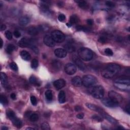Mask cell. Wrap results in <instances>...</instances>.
Returning a JSON list of instances; mask_svg holds the SVG:
<instances>
[{
    "instance_id": "1",
    "label": "cell",
    "mask_w": 130,
    "mask_h": 130,
    "mask_svg": "<svg viewBox=\"0 0 130 130\" xmlns=\"http://www.w3.org/2000/svg\"><path fill=\"white\" fill-rule=\"evenodd\" d=\"M121 70V66L115 63H110L107 65L102 71V75L104 78H111L118 74Z\"/></svg>"
},
{
    "instance_id": "2",
    "label": "cell",
    "mask_w": 130,
    "mask_h": 130,
    "mask_svg": "<svg viewBox=\"0 0 130 130\" xmlns=\"http://www.w3.org/2000/svg\"><path fill=\"white\" fill-rule=\"evenodd\" d=\"M79 58L85 61H90L93 58V52L87 48H81L78 50Z\"/></svg>"
},
{
    "instance_id": "3",
    "label": "cell",
    "mask_w": 130,
    "mask_h": 130,
    "mask_svg": "<svg viewBox=\"0 0 130 130\" xmlns=\"http://www.w3.org/2000/svg\"><path fill=\"white\" fill-rule=\"evenodd\" d=\"M82 84L86 87H90L93 86L97 82V79L96 77L92 75L84 76L82 79Z\"/></svg>"
},
{
    "instance_id": "4",
    "label": "cell",
    "mask_w": 130,
    "mask_h": 130,
    "mask_svg": "<svg viewBox=\"0 0 130 130\" xmlns=\"http://www.w3.org/2000/svg\"><path fill=\"white\" fill-rule=\"evenodd\" d=\"M91 94L96 99H102L104 94V88L101 85L94 86L91 91Z\"/></svg>"
},
{
    "instance_id": "5",
    "label": "cell",
    "mask_w": 130,
    "mask_h": 130,
    "mask_svg": "<svg viewBox=\"0 0 130 130\" xmlns=\"http://www.w3.org/2000/svg\"><path fill=\"white\" fill-rule=\"evenodd\" d=\"M51 37L55 42L62 43L65 39V36L62 31L58 30H54L51 33Z\"/></svg>"
},
{
    "instance_id": "6",
    "label": "cell",
    "mask_w": 130,
    "mask_h": 130,
    "mask_svg": "<svg viewBox=\"0 0 130 130\" xmlns=\"http://www.w3.org/2000/svg\"><path fill=\"white\" fill-rule=\"evenodd\" d=\"M109 98L117 103H121L122 100V97L120 94L117 93L115 91L111 90L108 93Z\"/></svg>"
},
{
    "instance_id": "7",
    "label": "cell",
    "mask_w": 130,
    "mask_h": 130,
    "mask_svg": "<svg viewBox=\"0 0 130 130\" xmlns=\"http://www.w3.org/2000/svg\"><path fill=\"white\" fill-rule=\"evenodd\" d=\"M102 103L106 107L110 108L117 107L119 105L118 103L115 102V101H113L109 98H104V99L102 100Z\"/></svg>"
},
{
    "instance_id": "8",
    "label": "cell",
    "mask_w": 130,
    "mask_h": 130,
    "mask_svg": "<svg viewBox=\"0 0 130 130\" xmlns=\"http://www.w3.org/2000/svg\"><path fill=\"white\" fill-rule=\"evenodd\" d=\"M77 68L75 65L72 63H68L67 64L65 67V71L69 75H72L76 72Z\"/></svg>"
},
{
    "instance_id": "9",
    "label": "cell",
    "mask_w": 130,
    "mask_h": 130,
    "mask_svg": "<svg viewBox=\"0 0 130 130\" xmlns=\"http://www.w3.org/2000/svg\"><path fill=\"white\" fill-rule=\"evenodd\" d=\"M43 41L44 44L48 47H54L55 45V41L53 39V38H52L51 36L49 35H45L43 39Z\"/></svg>"
},
{
    "instance_id": "10",
    "label": "cell",
    "mask_w": 130,
    "mask_h": 130,
    "mask_svg": "<svg viewBox=\"0 0 130 130\" xmlns=\"http://www.w3.org/2000/svg\"><path fill=\"white\" fill-rule=\"evenodd\" d=\"M18 44L19 46L22 48L30 47L31 45H33L31 40L26 38H22V39L19 41Z\"/></svg>"
},
{
    "instance_id": "11",
    "label": "cell",
    "mask_w": 130,
    "mask_h": 130,
    "mask_svg": "<svg viewBox=\"0 0 130 130\" xmlns=\"http://www.w3.org/2000/svg\"><path fill=\"white\" fill-rule=\"evenodd\" d=\"M41 31V26L39 27H35L32 26L29 27L27 30V33L31 36H36L39 33L40 31Z\"/></svg>"
},
{
    "instance_id": "12",
    "label": "cell",
    "mask_w": 130,
    "mask_h": 130,
    "mask_svg": "<svg viewBox=\"0 0 130 130\" xmlns=\"http://www.w3.org/2000/svg\"><path fill=\"white\" fill-rule=\"evenodd\" d=\"M54 54L56 57L58 58H64L67 56V52L65 50V49L57 48L54 51Z\"/></svg>"
},
{
    "instance_id": "13",
    "label": "cell",
    "mask_w": 130,
    "mask_h": 130,
    "mask_svg": "<svg viewBox=\"0 0 130 130\" xmlns=\"http://www.w3.org/2000/svg\"><path fill=\"white\" fill-rule=\"evenodd\" d=\"M76 65L78 67V68L81 70H84L86 69L85 65L82 61L81 59L78 57H75L73 59Z\"/></svg>"
},
{
    "instance_id": "14",
    "label": "cell",
    "mask_w": 130,
    "mask_h": 130,
    "mask_svg": "<svg viewBox=\"0 0 130 130\" xmlns=\"http://www.w3.org/2000/svg\"><path fill=\"white\" fill-rule=\"evenodd\" d=\"M114 85L117 89L123 91H129L130 90V85L124 83L114 82Z\"/></svg>"
},
{
    "instance_id": "15",
    "label": "cell",
    "mask_w": 130,
    "mask_h": 130,
    "mask_svg": "<svg viewBox=\"0 0 130 130\" xmlns=\"http://www.w3.org/2000/svg\"><path fill=\"white\" fill-rule=\"evenodd\" d=\"M54 85L57 90H60L65 86L66 81L63 79H58L54 82Z\"/></svg>"
},
{
    "instance_id": "16",
    "label": "cell",
    "mask_w": 130,
    "mask_h": 130,
    "mask_svg": "<svg viewBox=\"0 0 130 130\" xmlns=\"http://www.w3.org/2000/svg\"><path fill=\"white\" fill-rule=\"evenodd\" d=\"M64 47L65 50L69 53H73L76 50V48L73 44V42H69L65 45Z\"/></svg>"
},
{
    "instance_id": "17",
    "label": "cell",
    "mask_w": 130,
    "mask_h": 130,
    "mask_svg": "<svg viewBox=\"0 0 130 130\" xmlns=\"http://www.w3.org/2000/svg\"><path fill=\"white\" fill-rule=\"evenodd\" d=\"M72 84L74 86L76 87H79L82 85V79L79 76H75L72 79Z\"/></svg>"
},
{
    "instance_id": "18",
    "label": "cell",
    "mask_w": 130,
    "mask_h": 130,
    "mask_svg": "<svg viewBox=\"0 0 130 130\" xmlns=\"http://www.w3.org/2000/svg\"><path fill=\"white\" fill-rule=\"evenodd\" d=\"M85 105L87 108L90 109L98 112L100 113H101L102 112H103L104 111L101 108L98 107V106H96V105L93 104L87 103L85 104Z\"/></svg>"
},
{
    "instance_id": "19",
    "label": "cell",
    "mask_w": 130,
    "mask_h": 130,
    "mask_svg": "<svg viewBox=\"0 0 130 130\" xmlns=\"http://www.w3.org/2000/svg\"><path fill=\"white\" fill-rule=\"evenodd\" d=\"M100 114L102 115L105 118H106L108 121H109L110 122H111V124H114V125H116V124H117V121L116 120V119H115L114 118H113V117H111V116L109 115L108 114H107L106 113V112H105L104 111H103Z\"/></svg>"
},
{
    "instance_id": "20",
    "label": "cell",
    "mask_w": 130,
    "mask_h": 130,
    "mask_svg": "<svg viewBox=\"0 0 130 130\" xmlns=\"http://www.w3.org/2000/svg\"><path fill=\"white\" fill-rule=\"evenodd\" d=\"M51 66L52 68L55 70H59L62 68V63L57 59H54L51 62Z\"/></svg>"
},
{
    "instance_id": "21",
    "label": "cell",
    "mask_w": 130,
    "mask_h": 130,
    "mask_svg": "<svg viewBox=\"0 0 130 130\" xmlns=\"http://www.w3.org/2000/svg\"><path fill=\"white\" fill-rule=\"evenodd\" d=\"M30 18L27 16H24L19 19V23L20 26H25L30 22Z\"/></svg>"
},
{
    "instance_id": "22",
    "label": "cell",
    "mask_w": 130,
    "mask_h": 130,
    "mask_svg": "<svg viewBox=\"0 0 130 130\" xmlns=\"http://www.w3.org/2000/svg\"><path fill=\"white\" fill-rule=\"evenodd\" d=\"M20 57L24 61H29L31 58V56L30 54L26 50H22L20 52Z\"/></svg>"
},
{
    "instance_id": "23",
    "label": "cell",
    "mask_w": 130,
    "mask_h": 130,
    "mask_svg": "<svg viewBox=\"0 0 130 130\" xmlns=\"http://www.w3.org/2000/svg\"><path fill=\"white\" fill-rule=\"evenodd\" d=\"M11 121L13 124V125H14L17 128L20 129L22 128V121H20V119H19V118L15 117L13 119H12Z\"/></svg>"
},
{
    "instance_id": "24",
    "label": "cell",
    "mask_w": 130,
    "mask_h": 130,
    "mask_svg": "<svg viewBox=\"0 0 130 130\" xmlns=\"http://www.w3.org/2000/svg\"><path fill=\"white\" fill-rule=\"evenodd\" d=\"M30 82L31 84H33L34 85L36 86H39L41 85V83L40 82V81L38 79H37L36 77L32 76H31L30 78Z\"/></svg>"
},
{
    "instance_id": "25",
    "label": "cell",
    "mask_w": 130,
    "mask_h": 130,
    "mask_svg": "<svg viewBox=\"0 0 130 130\" xmlns=\"http://www.w3.org/2000/svg\"><path fill=\"white\" fill-rule=\"evenodd\" d=\"M114 82L117 83H124L130 85V80L129 78H126L125 77H121L115 80Z\"/></svg>"
},
{
    "instance_id": "26",
    "label": "cell",
    "mask_w": 130,
    "mask_h": 130,
    "mask_svg": "<svg viewBox=\"0 0 130 130\" xmlns=\"http://www.w3.org/2000/svg\"><path fill=\"white\" fill-rule=\"evenodd\" d=\"M58 101L59 102L63 104L64 103L66 102V94L64 92V91H61L59 92L58 94Z\"/></svg>"
},
{
    "instance_id": "27",
    "label": "cell",
    "mask_w": 130,
    "mask_h": 130,
    "mask_svg": "<svg viewBox=\"0 0 130 130\" xmlns=\"http://www.w3.org/2000/svg\"><path fill=\"white\" fill-rule=\"evenodd\" d=\"M77 2L78 3V6L80 8L83 9H86L89 8V5L86 1H77Z\"/></svg>"
},
{
    "instance_id": "28",
    "label": "cell",
    "mask_w": 130,
    "mask_h": 130,
    "mask_svg": "<svg viewBox=\"0 0 130 130\" xmlns=\"http://www.w3.org/2000/svg\"><path fill=\"white\" fill-rule=\"evenodd\" d=\"M79 22V18L78 16L76 15H73L70 17V23H71L72 25L74 24H76Z\"/></svg>"
},
{
    "instance_id": "29",
    "label": "cell",
    "mask_w": 130,
    "mask_h": 130,
    "mask_svg": "<svg viewBox=\"0 0 130 130\" xmlns=\"http://www.w3.org/2000/svg\"><path fill=\"white\" fill-rule=\"evenodd\" d=\"M6 115L7 116L8 118L10 119V120H12V119H13L14 117H16L15 114L14 113V112L11 110H8L6 111Z\"/></svg>"
},
{
    "instance_id": "30",
    "label": "cell",
    "mask_w": 130,
    "mask_h": 130,
    "mask_svg": "<svg viewBox=\"0 0 130 130\" xmlns=\"http://www.w3.org/2000/svg\"><path fill=\"white\" fill-rule=\"evenodd\" d=\"M45 97L48 101H51L53 98V96H52V92L50 90H47L45 92Z\"/></svg>"
},
{
    "instance_id": "31",
    "label": "cell",
    "mask_w": 130,
    "mask_h": 130,
    "mask_svg": "<svg viewBox=\"0 0 130 130\" xmlns=\"http://www.w3.org/2000/svg\"><path fill=\"white\" fill-rule=\"evenodd\" d=\"M15 47L14 45L10 44H9L6 47V52L8 54H11L12 53V52L15 49Z\"/></svg>"
},
{
    "instance_id": "32",
    "label": "cell",
    "mask_w": 130,
    "mask_h": 130,
    "mask_svg": "<svg viewBox=\"0 0 130 130\" xmlns=\"http://www.w3.org/2000/svg\"><path fill=\"white\" fill-rule=\"evenodd\" d=\"M0 102L2 104L5 106V105H7L8 104V100L5 95L1 94V96H0Z\"/></svg>"
},
{
    "instance_id": "33",
    "label": "cell",
    "mask_w": 130,
    "mask_h": 130,
    "mask_svg": "<svg viewBox=\"0 0 130 130\" xmlns=\"http://www.w3.org/2000/svg\"><path fill=\"white\" fill-rule=\"evenodd\" d=\"M7 76L6 75V74L4 73L1 72V83L3 84H6L7 82Z\"/></svg>"
},
{
    "instance_id": "34",
    "label": "cell",
    "mask_w": 130,
    "mask_h": 130,
    "mask_svg": "<svg viewBox=\"0 0 130 130\" xmlns=\"http://www.w3.org/2000/svg\"><path fill=\"white\" fill-rule=\"evenodd\" d=\"M30 120L31 122H36L39 119V116L36 113H32L30 116Z\"/></svg>"
},
{
    "instance_id": "35",
    "label": "cell",
    "mask_w": 130,
    "mask_h": 130,
    "mask_svg": "<svg viewBox=\"0 0 130 130\" xmlns=\"http://www.w3.org/2000/svg\"><path fill=\"white\" fill-rule=\"evenodd\" d=\"M39 63L37 59H34L31 63V67L34 69H36L38 68Z\"/></svg>"
},
{
    "instance_id": "36",
    "label": "cell",
    "mask_w": 130,
    "mask_h": 130,
    "mask_svg": "<svg viewBox=\"0 0 130 130\" xmlns=\"http://www.w3.org/2000/svg\"><path fill=\"white\" fill-rule=\"evenodd\" d=\"M41 129L43 130H50V126L47 122H44L41 125Z\"/></svg>"
},
{
    "instance_id": "37",
    "label": "cell",
    "mask_w": 130,
    "mask_h": 130,
    "mask_svg": "<svg viewBox=\"0 0 130 130\" xmlns=\"http://www.w3.org/2000/svg\"><path fill=\"white\" fill-rule=\"evenodd\" d=\"M9 66H10V68H11L12 70H14V71H16L18 69V67H17V64L14 62H12L10 63Z\"/></svg>"
},
{
    "instance_id": "38",
    "label": "cell",
    "mask_w": 130,
    "mask_h": 130,
    "mask_svg": "<svg viewBox=\"0 0 130 130\" xmlns=\"http://www.w3.org/2000/svg\"><path fill=\"white\" fill-rule=\"evenodd\" d=\"M107 40H108L107 37H106V36H101L99 38V40H98V41H99V42H100L101 43H102V44L106 43V42H107Z\"/></svg>"
},
{
    "instance_id": "39",
    "label": "cell",
    "mask_w": 130,
    "mask_h": 130,
    "mask_svg": "<svg viewBox=\"0 0 130 130\" xmlns=\"http://www.w3.org/2000/svg\"><path fill=\"white\" fill-rule=\"evenodd\" d=\"M5 36H6V38L7 39L11 40L12 39L13 35H12V33L10 31H7L5 32Z\"/></svg>"
},
{
    "instance_id": "40",
    "label": "cell",
    "mask_w": 130,
    "mask_h": 130,
    "mask_svg": "<svg viewBox=\"0 0 130 130\" xmlns=\"http://www.w3.org/2000/svg\"><path fill=\"white\" fill-rule=\"evenodd\" d=\"M92 118L93 119H94V120H95L98 122H101L103 121L102 117H100V116L97 115H93L92 117Z\"/></svg>"
},
{
    "instance_id": "41",
    "label": "cell",
    "mask_w": 130,
    "mask_h": 130,
    "mask_svg": "<svg viewBox=\"0 0 130 130\" xmlns=\"http://www.w3.org/2000/svg\"><path fill=\"white\" fill-rule=\"evenodd\" d=\"M31 103L32 104V105H34V106H36L37 104V101L36 98L34 96L31 97Z\"/></svg>"
},
{
    "instance_id": "42",
    "label": "cell",
    "mask_w": 130,
    "mask_h": 130,
    "mask_svg": "<svg viewBox=\"0 0 130 130\" xmlns=\"http://www.w3.org/2000/svg\"><path fill=\"white\" fill-rule=\"evenodd\" d=\"M105 53L109 56H112L113 54V52L110 48H106L104 50Z\"/></svg>"
},
{
    "instance_id": "43",
    "label": "cell",
    "mask_w": 130,
    "mask_h": 130,
    "mask_svg": "<svg viewBox=\"0 0 130 130\" xmlns=\"http://www.w3.org/2000/svg\"><path fill=\"white\" fill-rule=\"evenodd\" d=\"M30 48H31V50H33V51L36 54H38L39 52V50L38 47H36V46H35L34 45H31V46L30 47Z\"/></svg>"
},
{
    "instance_id": "44",
    "label": "cell",
    "mask_w": 130,
    "mask_h": 130,
    "mask_svg": "<svg viewBox=\"0 0 130 130\" xmlns=\"http://www.w3.org/2000/svg\"><path fill=\"white\" fill-rule=\"evenodd\" d=\"M58 19L59 22H64L66 19V16L64 14H59L58 16Z\"/></svg>"
},
{
    "instance_id": "45",
    "label": "cell",
    "mask_w": 130,
    "mask_h": 130,
    "mask_svg": "<svg viewBox=\"0 0 130 130\" xmlns=\"http://www.w3.org/2000/svg\"><path fill=\"white\" fill-rule=\"evenodd\" d=\"M105 4L109 7H114L115 6L114 3H113L111 1H106L105 2Z\"/></svg>"
},
{
    "instance_id": "46",
    "label": "cell",
    "mask_w": 130,
    "mask_h": 130,
    "mask_svg": "<svg viewBox=\"0 0 130 130\" xmlns=\"http://www.w3.org/2000/svg\"><path fill=\"white\" fill-rule=\"evenodd\" d=\"M14 36L16 38H18L21 36V34L18 31H14Z\"/></svg>"
},
{
    "instance_id": "47",
    "label": "cell",
    "mask_w": 130,
    "mask_h": 130,
    "mask_svg": "<svg viewBox=\"0 0 130 130\" xmlns=\"http://www.w3.org/2000/svg\"><path fill=\"white\" fill-rule=\"evenodd\" d=\"M82 109V108L81 107V106H79V105H77V106H76L75 107V110L77 112L81 111Z\"/></svg>"
},
{
    "instance_id": "48",
    "label": "cell",
    "mask_w": 130,
    "mask_h": 130,
    "mask_svg": "<svg viewBox=\"0 0 130 130\" xmlns=\"http://www.w3.org/2000/svg\"><path fill=\"white\" fill-rule=\"evenodd\" d=\"M84 117V114L83 113H79L78 114V115H77L76 116V117L78 119H83V117Z\"/></svg>"
},
{
    "instance_id": "49",
    "label": "cell",
    "mask_w": 130,
    "mask_h": 130,
    "mask_svg": "<svg viewBox=\"0 0 130 130\" xmlns=\"http://www.w3.org/2000/svg\"><path fill=\"white\" fill-rule=\"evenodd\" d=\"M87 24H89V26H92L94 24V22L92 19H87Z\"/></svg>"
},
{
    "instance_id": "50",
    "label": "cell",
    "mask_w": 130,
    "mask_h": 130,
    "mask_svg": "<svg viewBox=\"0 0 130 130\" xmlns=\"http://www.w3.org/2000/svg\"><path fill=\"white\" fill-rule=\"evenodd\" d=\"M83 27H84V26L79 25V26H76V30H77V31H83Z\"/></svg>"
},
{
    "instance_id": "51",
    "label": "cell",
    "mask_w": 130,
    "mask_h": 130,
    "mask_svg": "<svg viewBox=\"0 0 130 130\" xmlns=\"http://www.w3.org/2000/svg\"><path fill=\"white\" fill-rule=\"evenodd\" d=\"M10 97H11V99L13 100H15L16 99V96L15 94H14V93H12L11 94V95H10Z\"/></svg>"
},
{
    "instance_id": "52",
    "label": "cell",
    "mask_w": 130,
    "mask_h": 130,
    "mask_svg": "<svg viewBox=\"0 0 130 130\" xmlns=\"http://www.w3.org/2000/svg\"><path fill=\"white\" fill-rule=\"evenodd\" d=\"M6 29V26L5 24H2L1 26V27H0V30H1V31H2L5 30Z\"/></svg>"
},
{
    "instance_id": "53",
    "label": "cell",
    "mask_w": 130,
    "mask_h": 130,
    "mask_svg": "<svg viewBox=\"0 0 130 130\" xmlns=\"http://www.w3.org/2000/svg\"><path fill=\"white\" fill-rule=\"evenodd\" d=\"M126 112H127V113H128L129 114H130V107H129V105H128L127 107H126Z\"/></svg>"
},
{
    "instance_id": "54",
    "label": "cell",
    "mask_w": 130,
    "mask_h": 130,
    "mask_svg": "<svg viewBox=\"0 0 130 130\" xmlns=\"http://www.w3.org/2000/svg\"><path fill=\"white\" fill-rule=\"evenodd\" d=\"M1 130H8V128H7L6 126H2V127Z\"/></svg>"
},
{
    "instance_id": "55",
    "label": "cell",
    "mask_w": 130,
    "mask_h": 130,
    "mask_svg": "<svg viewBox=\"0 0 130 130\" xmlns=\"http://www.w3.org/2000/svg\"><path fill=\"white\" fill-rule=\"evenodd\" d=\"M0 42H1V44H0L1 46H0V48H2L3 47V41L2 39H1V41H0Z\"/></svg>"
},
{
    "instance_id": "56",
    "label": "cell",
    "mask_w": 130,
    "mask_h": 130,
    "mask_svg": "<svg viewBox=\"0 0 130 130\" xmlns=\"http://www.w3.org/2000/svg\"><path fill=\"white\" fill-rule=\"evenodd\" d=\"M66 25H67V26L69 27H71L72 26V24L71 23H67L66 24Z\"/></svg>"
},
{
    "instance_id": "57",
    "label": "cell",
    "mask_w": 130,
    "mask_h": 130,
    "mask_svg": "<svg viewBox=\"0 0 130 130\" xmlns=\"http://www.w3.org/2000/svg\"><path fill=\"white\" fill-rule=\"evenodd\" d=\"M117 129H120V130H121V129H125L124 128H123V127H121V126H118V127L117 128Z\"/></svg>"
},
{
    "instance_id": "58",
    "label": "cell",
    "mask_w": 130,
    "mask_h": 130,
    "mask_svg": "<svg viewBox=\"0 0 130 130\" xmlns=\"http://www.w3.org/2000/svg\"><path fill=\"white\" fill-rule=\"evenodd\" d=\"M26 130H35V129H34V128H33L28 127V128H27L26 129Z\"/></svg>"
}]
</instances>
